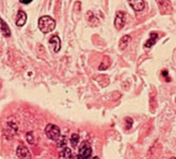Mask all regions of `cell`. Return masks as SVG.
<instances>
[{"mask_svg": "<svg viewBox=\"0 0 176 159\" xmlns=\"http://www.w3.org/2000/svg\"><path fill=\"white\" fill-rule=\"evenodd\" d=\"M56 21L49 15H44L39 19L38 28L43 33H48L52 32L56 27Z\"/></svg>", "mask_w": 176, "mask_h": 159, "instance_id": "cell-1", "label": "cell"}, {"mask_svg": "<svg viewBox=\"0 0 176 159\" xmlns=\"http://www.w3.org/2000/svg\"><path fill=\"white\" fill-rule=\"evenodd\" d=\"M47 137L53 141H58L60 137V130L58 126L54 124H48L45 128Z\"/></svg>", "mask_w": 176, "mask_h": 159, "instance_id": "cell-2", "label": "cell"}, {"mask_svg": "<svg viewBox=\"0 0 176 159\" xmlns=\"http://www.w3.org/2000/svg\"><path fill=\"white\" fill-rule=\"evenodd\" d=\"M92 152V147L89 142L87 141H82L79 149V156L81 159H90Z\"/></svg>", "mask_w": 176, "mask_h": 159, "instance_id": "cell-3", "label": "cell"}, {"mask_svg": "<svg viewBox=\"0 0 176 159\" xmlns=\"http://www.w3.org/2000/svg\"><path fill=\"white\" fill-rule=\"evenodd\" d=\"M17 155L19 159H31V153L26 146H19L17 149Z\"/></svg>", "mask_w": 176, "mask_h": 159, "instance_id": "cell-4", "label": "cell"}, {"mask_svg": "<svg viewBox=\"0 0 176 159\" xmlns=\"http://www.w3.org/2000/svg\"><path fill=\"white\" fill-rule=\"evenodd\" d=\"M125 14L122 12H119L116 14V16L114 21V26L118 30H120L125 25Z\"/></svg>", "mask_w": 176, "mask_h": 159, "instance_id": "cell-5", "label": "cell"}, {"mask_svg": "<svg viewBox=\"0 0 176 159\" xmlns=\"http://www.w3.org/2000/svg\"><path fill=\"white\" fill-rule=\"evenodd\" d=\"M130 6L134 10L141 11L145 8V3L143 0H130L128 1Z\"/></svg>", "mask_w": 176, "mask_h": 159, "instance_id": "cell-6", "label": "cell"}, {"mask_svg": "<svg viewBox=\"0 0 176 159\" xmlns=\"http://www.w3.org/2000/svg\"><path fill=\"white\" fill-rule=\"evenodd\" d=\"M27 21V15L23 11L19 10L16 17V25L18 27L24 26Z\"/></svg>", "mask_w": 176, "mask_h": 159, "instance_id": "cell-7", "label": "cell"}, {"mask_svg": "<svg viewBox=\"0 0 176 159\" xmlns=\"http://www.w3.org/2000/svg\"><path fill=\"white\" fill-rule=\"evenodd\" d=\"M0 31L5 37H9L11 35L10 29L8 24L1 18H0Z\"/></svg>", "mask_w": 176, "mask_h": 159, "instance_id": "cell-8", "label": "cell"}, {"mask_svg": "<svg viewBox=\"0 0 176 159\" xmlns=\"http://www.w3.org/2000/svg\"><path fill=\"white\" fill-rule=\"evenodd\" d=\"M49 43L54 45V51L55 52H58L61 48V41L59 36L57 35L52 36L49 40Z\"/></svg>", "mask_w": 176, "mask_h": 159, "instance_id": "cell-9", "label": "cell"}, {"mask_svg": "<svg viewBox=\"0 0 176 159\" xmlns=\"http://www.w3.org/2000/svg\"><path fill=\"white\" fill-rule=\"evenodd\" d=\"M131 40L132 39L131 36L128 35H125L124 36H123L122 38L120 39V42H119V49L121 50H124L128 46V44L131 41Z\"/></svg>", "mask_w": 176, "mask_h": 159, "instance_id": "cell-10", "label": "cell"}, {"mask_svg": "<svg viewBox=\"0 0 176 159\" xmlns=\"http://www.w3.org/2000/svg\"><path fill=\"white\" fill-rule=\"evenodd\" d=\"M151 35V38L148 40L145 44V46L148 48H151V46H153V45H154L156 42L157 39L158 38V34L156 33H152L150 34Z\"/></svg>", "mask_w": 176, "mask_h": 159, "instance_id": "cell-11", "label": "cell"}, {"mask_svg": "<svg viewBox=\"0 0 176 159\" xmlns=\"http://www.w3.org/2000/svg\"><path fill=\"white\" fill-rule=\"evenodd\" d=\"M60 156L64 159H72L71 152L68 147L65 148L60 153Z\"/></svg>", "mask_w": 176, "mask_h": 159, "instance_id": "cell-12", "label": "cell"}, {"mask_svg": "<svg viewBox=\"0 0 176 159\" xmlns=\"http://www.w3.org/2000/svg\"><path fill=\"white\" fill-rule=\"evenodd\" d=\"M109 63H110V59H109V58L107 56H105L104 57V58L103 59V60H102V64H100V65L99 67V70H106V68H105V67H106V68H108V67L109 66Z\"/></svg>", "mask_w": 176, "mask_h": 159, "instance_id": "cell-13", "label": "cell"}, {"mask_svg": "<svg viewBox=\"0 0 176 159\" xmlns=\"http://www.w3.org/2000/svg\"><path fill=\"white\" fill-rule=\"evenodd\" d=\"M80 140V137L77 134L73 133L71 136V144L73 147L77 146L79 143Z\"/></svg>", "mask_w": 176, "mask_h": 159, "instance_id": "cell-14", "label": "cell"}, {"mask_svg": "<svg viewBox=\"0 0 176 159\" xmlns=\"http://www.w3.org/2000/svg\"><path fill=\"white\" fill-rule=\"evenodd\" d=\"M125 122H126V128L127 129H130L132 126H133V120L131 118H127L125 119Z\"/></svg>", "mask_w": 176, "mask_h": 159, "instance_id": "cell-15", "label": "cell"}, {"mask_svg": "<svg viewBox=\"0 0 176 159\" xmlns=\"http://www.w3.org/2000/svg\"><path fill=\"white\" fill-rule=\"evenodd\" d=\"M27 139L29 144H32L34 143V138L32 135L31 133H28L27 135Z\"/></svg>", "mask_w": 176, "mask_h": 159, "instance_id": "cell-16", "label": "cell"}, {"mask_svg": "<svg viewBox=\"0 0 176 159\" xmlns=\"http://www.w3.org/2000/svg\"><path fill=\"white\" fill-rule=\"evenodd\" d=\"M168 75V71H163L162 72V75H163V77H167Z\"/></svg>", "mask_w": 176, "mask_h": 159, "instance_id": "cell-17", "label": "cell"}, {"mask_svg": "<svg viewBox=\"0 0 176 159\" xmlns=\"http://www.w3.org/2000/svg\"><path fill=\"white\" fill-rule=\"evenodd\" d=\"M32 1H20V2L21 3H24V4H28V3H31Z\"/></svg>", "mask_w": 176, "mask_h": 159, "instance_id": "cell-18", "label": "cell"}, {"mask_svg": "<svg viewBox=\"0 0 176 159\" xmlns=\"http://www.w3.org/2000/svg\"><path fill=\"white\" fill-rule=\"evenodd\" d=\"M72 159H81V158H80L79 155H77L76 157H74V158H72Z\"/></svg>", "mask_w": 176, "mask_h": 159, "instance_id": "cell-19", "label": "cell"}, {"mask_svg": "<svg viewBox=\"0 0 176 159\" xmlns=\"http://www.w3.org/2000/svg\"><path fill=\"white\" fill-rule=\"evenodd\" d=\"M92 159H99V158L98 157H94Z\"/></svg>", "mask_w": 176, "mask_h": 159, "instance_id": "cell-20", "label": "cell"}, {"mask_svg": "<svg viewBox=\"0 0 176 159\" xmlns=\"http://www.w3.org/2000/svg\"><path fill=\"white\" fill-rule=\"evenodd\" d=\"M176 159V158H175V157H172V158H171L170 159Z\"/></svg>", "mask_w": 176, "mask_h": 159, "instance_id": "cell-21", "label": "cell"}]
</instances>
